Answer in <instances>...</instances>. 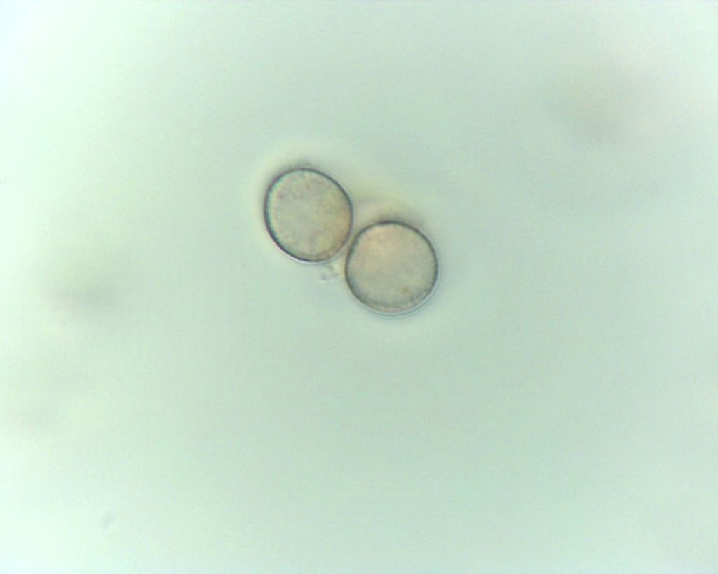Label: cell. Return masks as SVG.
<instances>
[{
    "label": "cell",
    "instance_id": "obj_1",
    "mask_svg": "<svg viewBox=\"0 0 718 574\" xmlns=\"http://www.w3.org/2000/svg\"><path fill=\"white\" fill-rule=\"evenodd\" d=\"M344 279L353 298L372 313L388 317L411 313L433 294L440 262L428 237L398 219L371 222L353 239Z\"/></svg>",
    "mask_w": 718,
    "mask_h": 574
},
{
    "label": "cell",
    "instance_id": "obj_2",
    "mask_svg": "<svg viewBox=\"0 0 718 574\" xmlns=\"http://www.w3.org/2000/svg\"><path fill=\"white\" fill-rule=\"evenodd\" d=\"M262 218L276 247L307 264L327 262L348 241L354 225L352 200L324 171L294 165L274 175L264 193Z\"/></svg>",
    "mask_w": 718,
    "mask_h": 574
}]
</instances>
